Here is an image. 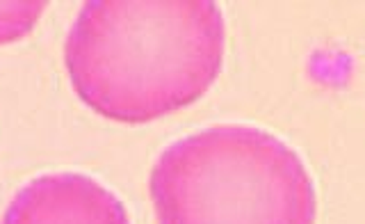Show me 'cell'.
I'll return each mask as SVG.
<instances>
[{"label":"cell","mask_w":365,"mask_h":224,"mask_svg":"<svg viewBox=\"0 0 365 224\" xmlns=\"http://www.w3.org/2000/svg\"><path fill=\"white\" fill-rule=\"evenodd\" d=\"M48 3L43 0H9L0 3V44L19 41L37 26Z\"/></svg>","instance_id":"277c9868"},{"label":"cell","mask_w":365,"mask_h":224,"mask_svg":"<svg viewBox=\"0 0 365 224\" xmlns=\"http://www.w3.org/2000/svg\"><path fill=\"white\" fill-rule=\"evenodd\" d=\"M0 224H130L123 204L85 174L57 172L19 190Z\"/></svg>","instance_id":"3957f363"},{"label":"cell","mask_w":365,"mask_h":224,"mask_svg":"<svg viewBox=\"0 0 365 224\" xmlns=\"http://www.w3.org/2000/svg\"><path fill=\"white\" fill-rule=\"evenodd\" d=\"M158 224H315L302 158L272 133L220 124L160 153L148 178Z\"/></svg>","instance_id":"7a4b0ae2"},{"label":"cell","mask_w":365,"mask_h":224,"mask_svg":"<svg viewBox=\"0 0 365 224\" xmlns=\"http://www.w3.org/2000/svg\"><path fill=\"white\" fill-rule=\"evenodd\" d=\"M226 28L212 0H91L64 62L96 115L146 124L199 101L222 71Z\"/></svg>","instance_id":"6da1fadb"}]
</instances>
